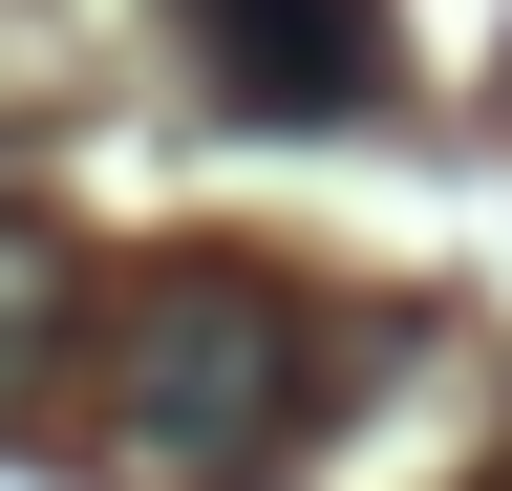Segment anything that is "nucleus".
I'll return each mask as SVG.
<instances>
[{"label": "nucleus", "mask_w": 512, "mask_h": 491, "mask_svg": "<svg viewBox=\"0 0 512 491\" xmlns=\"http://www.w3.org/2000/svg\"><path fill=\"white\" fill-rule=\"evenodd\" d=\"M192 86L235 107V129H342L384 107V0H171Z\"/></svg>", "instance_id": "nucleus-2"}, {"label": "nucleus", "mask_w": 512, "mask_h": 491, "mask_svg": "<svg viewBox=\"0 0 512 491\" xmlns=\"http://www.w3.org/2000/svg\"><path fill=\"white\" fill-rule=\"evenodd\" d=\"M64 342V235L43 214H0V406H22V363Z\"/></svg>", "instance_id": "nucleus-3"}, {"label": "nucleus", "mask_w": 512, "mask_h": 491, "mask_svg": "<svg viewBox=\"0 0 512 491\" xmlns=\"http://www.w3.org/2000/svg\"><path fill=\"white\" fill-rule=\"evenodd\" d=\"M86 449L107 491H278L320 449V321L278 257H150L86 321Z\"/></svg>", "instance_id": "nucleus-1"}]
</instances>
